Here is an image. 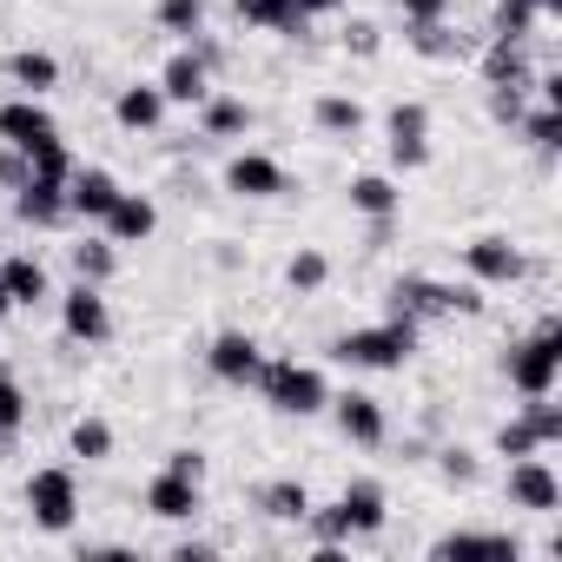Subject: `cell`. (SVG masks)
Here are the masks:
<instances>
[{
  "mask_svg": "<svg viewBox=\"0 0 562 562\" xmlns=\"http://www.w3.org/2000/svg\"><path fill=\"white\" fill-rule=\"evenodd\" d=\"M331 404H338V430H345L351 443H384V404H378V397L345 391V397H331Z\"/></svg>",
  "mask_w": 562,
  "mask_h": 562,
  "instance_id": "e0dca14e",
  "label": "cell"
},
{
  "mask_svg": "<svg viewBox=\"0 0 562 562\" xmlns=\"http://www.w3.org/2000/svg\"><path fill=\"white\" fill-rule=\"evenodd\" d=\"M496 450H503V457H529V450H542V437H536L529 417H509V424L496 430Z\"/></svg>",
  "mask_w": 562,
  "mask_h": 562,
  "instance_id": "d590c367",
  "label": "cell"
},
{
  "mask_svg": "<svg viewBox=\"0 0 562 562\" xmlns=\"http://www.w3.org/2000/svg\"><path fill=\"white\" fill-rule=\"evenodd\" d=\"M159 27L179 34V41H199L205 34V0H159Z\"/></svg>",
  "mask_w": 562,
  "mask_h": 562,
  "instance_id": "83f0119b",
  "label": "cell"
},
{
  "mask_svg": "<svg viewBox=\"0 0 562 562\" xmlns=\"http://www.w3.org/2000/svg\"><path fill=\"white\" fill-rule=\"evenodd\" d=\"M509 503L516 509H536V516H549L555 503H562V483H555V470L529 450V457H509Z\"/></svg>",
  "mask_w": 562,
  "mask_h": 562,
  "instance_id": "8992f818",
  "label": "cell"
},
{
  "mask_svg": "<svg viewBox=\"0 0 562 562\" xmlns=\"http://www.w3.org/2000/svg\"><path fill=\"white\" fill-rule=\"evenodd\" d=\"M529 424H536L542 443H562V411H555L549 397H529Z\"/></svg>",
  "mask_w": 562,
  "mask_h": 562,
  "instance_id": "74e56055",
  "label": "cell"
},
{
  "mask_svg": "<svg viewBox=\"0 0 562 562\" xmlns=\"http://www.w3.org/2000/svg\"><path fill=\"white\" fill-rule=\"evenodd\" d=\"M397 8H404L411 21H443V8H450V0H397Z\"/></svg>",
  "mask_w": 562,
  "mask_h": 562,
  "instance_id": "7bdbcfd3",
  "label": "cell"
},
{
  "mask_svg": "<svg viewBox=\"0 0 562 562\" xmlns=\"http://www.w3.org/2000/svg\"><path fill=\"white\" fill-rule=\"evenodd\" d=\"M318 126H325V133H345V139H351V133L364 126V106H358L351 93H325V100H318Z\"/></svg>",
  "mask_w": 562,
  "mask_h": 562,
  "instance_id": "4dcf8cb0",
  "label": "cell"
},
{
  "mask_svg": "<svg viewBox=\"0 0 562 562\" xmlns=\"http://www.w3.org/2000/svg\"><path fill=\"white\" fill-rule=\"evenodd\" d=\"M258 503H265V516H278V522H305V509H312L305 483H292V476H285V483H265Z\"/></svg>",
  "mask_w": 562,
  "mask_h": 562,
  "instance_id": "484cf974",
  "label": "cell"
},
{
  "mask_svg": "<svg viewBox=\"0 0 562 562\" xmlns=\"http://www.w3.org/2000/svg\"><path fill=\"white\" fill-rule=\"evenodd\" d=\"M21 424H27V397H21V384L8 371H0V437H14Z\"/></svg>",
  "mask_w": 562,
  "mask_h": 562,
  "instance_id": "8d00e7d4",
  "label": "cell"
},
{
  "mask_svg": "<svg viewBox=\"0 0 562 562\" xmlns=\"http://www.w3.org/2000/svg\"><path fill=\"white\" fill-rule=\"evenodd\" d=\"M258 384H265V404L285 411V417H318V411L331 404L325 378H318L312 364H299V358H271V364H258Z\"/></svg>",
  "mask_w": 562,
  "mask_h": 562,
  "instance_id": "6da1fadb",
  "label": "cell"
},
{
  "mask_svg": "<svg viewBox=\"0 0 562 562\" xmlns=\"http://www.w3.org/2000/svg\"><path fill=\"white\" fill-rule=\"evenodd\" d=\"M54 133V113L27 93V100H8V106H0V139H8V146H34V139H47Z\"/></svg>",
  "mask_w": 562,
  "mask_h": 562,
  "instance_id": "9a60e30c",
  "label": "cell"
},
{
  "mask_svg": "<svg viewBox=\"0 0 562 562\" xmlns=\"http://www.w3.org/2000/svg\"><path fill=\"white\" fill-rule=\"evenodd\" d=\"M166 470H179V476L205 483V457H199V450H172V457H166Z\"/></svg>",
  "mask_w": 562,
  "mask_h": 562,
  "instance_id": "60d3db41",
  "label": "cell"
},
{
  "mask_svg": "<svg viewBox=\"0 0 562 562\" xmlns=\"http://www.w3.org/2000/svg\"><path fill=\"white\" fill-rule=\"evenodd\" d=\"M391 312L397 318H417V312H483V299L463 285H437V278H397L391 285Z\"/></svg>",
  "mask_w": 562,
  "mask_h": 562,
  "instance_id": "5b68a950",
  "label": "cell"
},
{
  "mask_svg": "<svg viewBox=\"0 0 562 562\" xmlns=\"http://www.w3.org/2000/svg\"><path fill=\"white\" fill-rule=\"evenodd\" d=\"M113 199H120V179H113V172H100V166L67 179V212H74V218H106V212H113Z\"/></svg>",
  "mask_w": 562,
  "mask_h": 562,
  "instance_id": "4fadbf2b",
  "label": "cell"
},
{
  "mask_svg": "<svg viewBox=\"0 0 562 562\" xmlns=\"http://www.w3.org/2000/svg\"><path fill=\"white\" fill-rule=\"evenodd\" d=\"M205 364H212V378H225V384H251L265 358H258V338H245V331H218L212 351H205Z\"/></svg>",
  "mask_w": 562,
  "mask_h": 562,
  "instance_id": "30bf717a",
  "label": "cell"
},
{
  "mask_svg": "<svg viewBox=\"0 0 562 562\" xmlns=\"http://www.w3.org/2000/svg\"><path fill=\"white\" fill-rule=\"evenodd\" d=\"M411 47H417V54H437V60H443V54H457V41H450V34H443L437 21H417V34H411Z\"/></svg>",
  "mask_w": 562,
  "mask_h": 562,
  "instance_id": "f35d334b",
  "label": "cell"
},
{
  "mask_svg": "<svg viewBox=\"0 0 562 562\" xmlns=\"http://www.w3.org/2000/svg\"><path fill=\"white\" fill-rule=\"evenodd\" d=\"M153 225H159V212H153V199H139V192H120L113 212H106L113 245H139V238H153Z\"/></svg>",
  "mask_w": 562,
  "mask_h": 562,
  "instance_id": "ac0fdd59",
  "label": "cell"
},
{
  "mask_svg": "<svg viewBox=\"0 0 562 562\" xmlns=\"http://www.w3.org/2000/svg\"><path fill=\"white\" fill-rule=\"evenodd\" d=\"M27 172H34V179H60V186L74 179V159H67L60 133H47V139H34V146H27Z\"/></svg>",
  "mask_w": 562,
  "mask_h": 562,
  "instance_id": "4316f807",
  "label": "cell"
},
{
  "mask_svg": "<svg viewBox=\"0 0 562 562\" xmlns=\"http://www.w3.org/2000/svg\"><path fill=\"white\" fill-rule=\"evenodd\" d=\"M60 325H67V338H80V345H100L106 331H113V312H106V299H100V285H80L60 299Z\"/></svg>",
  "mask_w": 562,
  "mask_h": 562,
  "instance_id": "52a82bcc",
  "label": "cell"
},
{
  "mask_svg": "<svg viewBox=\"0 0 562 562\" xmlns=\"http://www.w3.org/2000/svg\"><path fill=\"white\" fill-rule=\"evenodd\" d=\"M225 186H232L238 199H278V192H285V166L265 159V153H238V159L225 166Z\"/></svg>",
  "mask_w": 562,
  "mask_h": 562,
  "instance_id": "8fae6325",
  "label": "cell"
},
{
  "mask_svg": "<svg viewBox=\"0 0 562 562\" xmlns=\"http://www.w3.org/2000/svg\"><path fill=\"white\" fill-rule=\"evenodd\" d=\"M159 93L179 100V106H199V100L212 93V87H205V60H199V54H172L166 74H159Z\"/></svg>",
  "mask_w": 562,
  "mask_h": 562,
  "instance_id": "d6986e66",
  "label": "cell"
},
{
  "mask_svg": "<svg viewBox=\"0 0 562 562\" xmlns=\"http://www.w3.org/2000/svg\"><path fill=\"white\" fill-rule=\"evenodd\" d=\"M463 265L483 278V285H516V278L529 271L522 251H516L509 238H470V245H463Z\"/></svg>",
  "mask_w": 562,
  "mask_h": 562,
  "instance_id": "ba28073f",
  "label": "cell"
},
{
  "mask_svg": "<svg viewBox=\"0 0 562 562\" xmlns=\"http://www.w3.org/2000/svg\"><path fill=\"white\" fill-rule=\"evenodd\" d=\"M14 205H21V218L41 225V232L60 225V218H74V212H67V186H60V179H34V172H27V186H21Z\"/></svg>",
  "mask_w": 562,
  "mask_h": 562,
  "instance_id": "2e32d148",
  "label": "cell"
},
{
  "mask_svg": "<svg viewBox=\"0 0 562 562\" xmlns=\"http://www.w3.org/2000/svg\"><path fill=\"white\" fill-rule=\"evenodd\" d=\"M159 113H166V93H159V87H126V93L113 100V120H120V126H133V133L159 126Z\"/></svg>",
  "mask_w": 562,
  "mask_h": 562,
  "instance_id": "603a6c76",
  "label": "cell"
},
{
  "mask_svg": "<svg viewBox=\"0 0 562 562\" xmlns=\"http://www.w3.org/2000/svg\"><path fill=\"white\" fill-rule=\"evenodd\" d=\"M199 106H205V133H212V139H232V133L251 126V106H245V100H212V93H205Z\"/></svg>",
  "mask_w": 562,
  "mask_h": 562,
  "instance_id": "f546056e",
  "label": "cell"
},
{
  "mask_svg": "<svg viewBox=\"0 0 562 562\" xmlns=\"http://www.w3.org/2000/svg\"><path fill=\"white\" fill-rule=\"evenodd\" d=\"M74 457H87V463L113 457V424H106V417H80V424H74Z\"/></svg>",
  "mask_w": 562,
  "mask_h": 562,
  "instance_id": "d6a6232c",
  "label": "cell"
},
{
  "mask_svg": "<svg viewBox=\"0 0 562 562\" xmlns=\"http://www.w3.org/2000/svg\"><path fill=\"white\" fill-rule=\"evenodd\" d=\"M345 41H351V47H358V54H378V27H371V21H358V27H351V34H345Z\"/></svg>",
  "mask_w": 562,
  "mask_h": 562,
  "instance_id": "ee69618b",
  "label": "cell"
},
{
  "mask_svg": "<svg viewBox=\"0 0 562 562\" xmlns=\"http://www.w3.org/2000/svg\"><path fill=\"white\" fill-rule=\"evenodd\" d=\"M146 509L166 516V522H186V516H199V483L179 476V470H159V476L146 483Z\"/></svg>",
  "mask_w": 562,
  "mask_h": 562,
  "instance_id": "7c38bea8",
  "label": "cell"
},
{
  "mask_svg": "<svg viewBox=\"0 0 562 562\" xmlns=\"http://www.w3.org/2000/svg\"><path fill=\"white\" fill-rule=\"evenodd\" d=\"M536 0H503L496 8V41H529V27H536Z\"/></svg>",
  "mask_w": 562,
  "mask_h": 562,
  "instance_id": "e575fe53",
  "label": "cell"
},
{
  "mask_svg": "<svg viewBox=\"0 0 562 562\" xmlns=\"http://www.w3.org/2000/svg\"><path fill=\"white\" fill-rule=\"evenodd\" d=\"M555 133H562V120H555V106H542V113H529V139H536L542 153H555Z\"/></svg>",
  "mask_w": 562,
  "mask_h": 562,
  "instance_id": "ab89813d",
  "label": "cell"
},
{
  "mask_svg": "<svg viewBox=\"0 0 562 562\" xmlns=\"http://www.w3.org/2000/svg\"><path fill=\"white\" fill-rule=\"evenodd\" d=\"M8 312H14V299H8V285H0V318H8Z\"/></svg>",
  "mask_w": 562,
  "mask_h": 562,
  "instance_id": "bcb514c9",
  "label": "cell"
},
{
  "mask_svg": "<svg viewBox=\"0 0 562 562\" xmlns=\"http://www.w3.org/2000/svg\"><path fill=\"white\" fill-rule=\"evenodd\" d=\"M331 509H338L345 536H378V529H384V490H378V483H351Z\"/></svg>",
  "mask_w": 562,
  "mask_h": 562,
  "instance_id": "5bb4252c",
  "label": "cell"
},
{
  "mask_svg": "<svg viewBox=\"0 0 562 562\" xmlns=\"http://www.w3.org/2000/svg\"><path fill=\"white\" fill-rule=\"evenodd\" d=\"M443 476H450V483H470V476H476L470 450H443Z\"/></svg>",
  "mask_w": 562,
  "mask_h": 562,
  "instance_id": "b9f144b4",
  "label": "cell"
},
{
  "mask_svg": "<svg viewBox=\"0 0 562 562\" xmlns=\"http://www.w3.org/2000/svg\"><path fill=\"white\" fill-rule=\"evenodd\" d=\"M238 21H251L265 34H305V14L292 0H238Z\"/></svg>",
  "mask_w": 562,
  "mask_h": 562,
  "instance_id": "7402d4cb",
  "label": "cell"
},
{
  "mask_svg": "<svg viewBox=\"0 0 562 562\" xmlns=\"http://www.w3.org/2000/svg\"><path fill=\"white\" fill-rule=\"evenodd\" d=\"M391 159H397L404 172L430 159V113H424L417 100H404V106L391 113Z\"/></svg>",
  "mask_w": 562,
  "mask_h": 562,
  "instance_id": "9c48e42d",
  "label": "cell"
},
{
  "mask_svg": "<svg viewBox=\"0 0 562 562\" xmlns=\"http://www.w3.org/2000/svg\"><path fill=\"white\" fill-rule=\"evenodd\" d=\"M27 509H34V522L47 529V536H67L74 529V516H80V483H74V470H34L27 476Z\"/></svg>",
  "mask_w": 562,
  "mask_h": 562,
  "instance_id": "277c9868",
  "label": "cell"
},
{
  "mask_svg": "<svg viewBox=\"0 0 562 562\" xmlns=\"http://www.w3.org/2000/svg\"><path fill=\"white\" fill-rule=\"evenodd\" d=\"M437 555H496V562H516V542H509V536L457 529V536H437Z\"/></svg>",
  "mask_w": 562,
  "mask_h": 562,
  "instance_id": "cb8c5ba5",
  "label": "cell"
},
{
  "mask_svg": "<svg viewBox=\"0 0 562 562\" xmlns=\"http://www.w3.org/2000/svg\"><path fill=\"white\" fill-rule=\"evenodd\" d=\"M490 87H529L522 41H496V47H490Z\"/></svg>",
  "mask_w": 562,
  "mask_h": 562,
  "instance_id": "f1b7e54d",
  "label": "cell"
},
{
  "mask_svg": "<svg viewBox=\"0 0 562 562\" xmlns=\"http://www.w3.org/2000/svg\"><path fill=\"white\" fill-rule=\"evenodd\" d=\"M0 285H8L14 305H41L47 299V265L41 258H8L0 265Z\"/></svg>",
  "mask_w": 562,
  "mask_h": 562,
  "instance_id": "44dd1931",
  "label": "cell"
},
{
  "mask_svg": "<svg viewBox=\"0 0 562 562\" xmlns=\"http://www.w3.org/2000/svg\"><path fill=\"white\" fill-rule=\"evenodd\" d=\"M74 271L87 278V285H106V278H113V238H87V245H74Z\"/></svg>",
  "mask_w": 562,
  "mask_h": 562,
  "instance_id": "1f68e13d",
  "label": "cell"
},
{
  "mask_svg": "<svg viewBox=\"0 0 562 562\" xmlns=\"http://www.w3.org/2000/svg\"><path fill=\"white\" fill-rule=\"evenodd\" d=\"M325 278H331V258H325V251H299V258L285 265V285H292V292H318Z\"/></svg>",
  "mask_w": 562,
  "mask_h": 562,
  "instance_id": "836d02e7",
  "label": "cell"
},
{
  "mask_svg": "<svg viewBox=\"0 0 562 562\" xmlns=\"http://www.w3.org/2000/svg\"><path fill=\"white\" fill-rule=\"evenodd\" d=\"M8 80H14L21 93H34V100H41L47 87H60V60H54V54H41V47H21V54L8 60Z\"/></svg>",
  "mask_w": 562,
  "mask_h": 562,
  "instance_id": "ffe728a7",
  "label": "cell"
},
{
  "mask_svg": "<svg viewBox=\"0 0 562 562\" xmlns=\"http://www.w3.org/2000/svg\"><path fill=\"white\" fill-rule=\"evenodd\" d=\"M351 205H358L364 218H391V212H397V186H391L384 172H364V179H351Z\"/></svg>",
  "mask_w": 562,
  "mask_h": 562,
  "instance_id": "d4e9b609",
  "label": "cell"
},
{
  "mask_svg": "<svg viewBox=\"0 0 562 562\" xmlns=\"http://www.w3.org/2000/svg\"><path fill=\"white\" fill-rule=\"evenodd\" d=\"M555 371H562V331H555V318H542L536 338H522L509 351V384L522 397H549L555 391Z\"/></svg>",
  "mask_w": 562,
  "mask_h": 562,
  "instance_id": "3957f363",
  "label": "cell"
},
{
  "mask_svg": "<svg viewBox=\"0 0 562 562\" xmlns=\"http://www.w3.org/2000/svg\"><path fill=\"white\" fill-rule=\"evenodd\" d=\"M411 351H417V318H397V312H391V325H371V331H345L338 338V358L358 364V371H397Z\"/></svg>",
  "mask_w": 562,
  "mask_h": 562,
  "instance_id": "7a4b0ae2",
  "label": "cell"
},
{
  "mask_svg": "<svg viewBox=\"0 0 562 562\" xmlns=\"http://www.w3.org/2000/svg\"><path fill=\"white\" fill-rule=\"evenodd\" d=\"M292 8H299V14L312 21V14H338V8H345V0H292Z\"/></svg>",
  "mask_w": 562,
  "mask_h": 562,
  "instance_id": "f6af8a7d",
  "label": "cell"
}]
</instances>
